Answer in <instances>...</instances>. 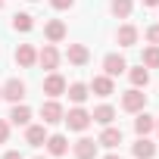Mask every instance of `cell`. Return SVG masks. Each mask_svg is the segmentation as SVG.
I'll use <instances>...</instances> for the list:
<instances>
[{"instance_id": "1", "label": "cell", "mask_w": 159, "mask_h": 159, "mask_svg": "<svg viewBox=\"0 0 159 159\" xmlns=\"http://www.w3.org/2000/svg\"><path fill=\"white\" fill-rule=\"evenodd\" d=\"M62 122H66V125H69L72 131H84V128H88V125H91L94 119H91V112H88V109L75 106V109H69V112L62 116Z\"/></svg>"}, {"instance_id": "2", "label": "cell", "mask_w": 159, "mask_h": 159, "mask_svg": "<svg viewBox=\"0 0 159 159\" xmlns=\"http://www.w3.org/2000/svg\"><path fill=\"white\" fill-rule=\"evenodd\" d=\"M143 106H147V94L140 88H131L128 94H122V109L125 112H140Z\"/></svg>"}, {"instance_id": "3", "label": "cell", "mask_w": 159, "mask_h": 159, "mask_svg": "<svg viewBox=\"0 0 159 159\" xmlns=\"http://www.w3.org/2000/svg\"><path fill=\"white\" fill-rule=\"evenodd\" d=\"M62 106L56 103V100H47V103H41V119L47 122V125H56V122H62Z\"/></svg>"}, {"instance_id": "4", "label": "cell", "mask_w": 159, "mask_h": 159, "mask_svg": "<svg viewBox=\"0 0 159 159\" xmlns=\"http://www.w3.org/2000/svg\"><path fill=\"white\" fill-rule=\"evenodd\" d=\"M0 94H3L7 100H13V103H19V100L25 97V81H19V78H10V81L3 84V91H0Z\"/></svg>"}, {"instance_id": "5", "label": "cell", "mask_w": 159, "mask_h": 159, "mask_svg": "<svg viewBox=\"0 0 159 159\" xmlns=\"http://www.w3.org/2000/svg\"><path fill=\"white\" fill-rule=\"evenodd\" d=\"M66 59H69L72 66H84V62L91 59V53H88V47H84V44H69V50H66Z\"/></svg>"}, {"instance_id": "6", "label": "cell", "mask_w": 159, "mask_h": 159, "mask_svg": "<svg viewBox=\"0 0 159 159\" xmlns=\"http://www.w3.org/2000/svg\"><path fill=\"white\" fill-rule=\"evenodd\" d=\"M44 94H50V97H59V94H66V78L62 75H47L44 78Z\"/></svg>"}, {"instance_id": "7", "label": "cell", "mask_w": 159, "mask_h": 159, "mask_svg": "<svg viewBox=\"0 0 159 159\" xmlns=\"http://www.w3.org/2000/svg\"><path fill=\"white\" fill-rule=\"evenodd\" d=\"M103 69H106V75H109V78H116V75H122V72L128 69V62H125L119 53H109V56L103 59Z\"/></svg>"}, {"instance_id": "8", "label": "cell", "mask_w": 159, "mask_h": 159, "mask_svg": "<svg viewBox=\"0 0 159 159\" xmlns=\"http://www.w3.org/2000/svg\"><path fill=\"white\" fill-rule=\"evenodd\" d=\"M75 156H78V159H94V156H97V140L81 137V140L75 143Z\"/></svg>"}, {"instance_id": "9", "label": "cell", "mask_w": 159, "mask_h": 159, "mask_svg": "<svg viewBox=\"0 0 159 159\" xmlns=\"http://www.w3.org/2000/svg\"><path fill=\"white\" fill-rule=\"evenodd\" d=\"M34 59H38L34 47H31V44H19V50H16V62H19L22 69H28V66H34Z\"/></svg>"}, {"instance_id": "10", "label": "cell", "mask_w": 159, "mask_h": 159, "mask_svg": "<svg viewBox=\"0 0 159 159\" xmlns=\"http://www.w3.org/2000/svg\"><path fill=\"white\" fill-rule=\"evenodd\" d=\"M97 143H103V147H109V150H112V147H119V143H122V128H112V125H106Z\"/></svg>"}, {"instance_id": "11", "label": "cell", "mask_w": 159, "mask_h": 159, "mask_svg": "<svg viewBox=\"0 0 159 159\" xmlns=\"http://www.w3.org/2000/svg\"><path fill=\"white\" fill-rule=\"evenodd\" d=\"M91 91H94L97 97H109V94H112V78H109V75H97L94 81H91Z\"/></svg>"}, {"instance_id": "12", "label": "cell", "mask_w": 159, "mask_h": 159, "mask_svg": "<svg viewBox=\"0 0 159 159\" xmlns=\"http://www.w3.org/2000/svg\"><path fill=\"white\" fill-rule=\"evenodd\" d=\"M38 59H41V66H44V69H56V66H59V53H56V47H53V44H47V47L38 53Z\"/></svg>"}, {"instance_id": "13", "label": "cell", "mask_w": 159, "mask_h": 159, "mask_svg": "<svg viewBox=\"0 0 159 159\" xmlns=\"http://www.w3.org/2000/svg\"><path fill=\"white\" fill-rule=\"evenodd\" d=\"M25 140H28V147H41V143H47V128H44V125H31V128L25 131Z\"/></svg>"}, {"instance_id": "14", "label": "cell", "mask_w": 159, "mask_h": 159, "mask_svg": "<svg viewBox=\"0 0 159 159\" xmlns=\"http://www.w3.org/2000/svg\"><path fill=\"white\" fill-rule=\"evenodd\" d=\"M131 150H134V156H137V159H153V156H156V143H153V140H147V137H140Z\"/></svg>"}, {"instance_id": "15", "label": "cell", "mask_w": 159, "mask_h": 159, "mask_svg": "<svg viewBox=\"0 0 159 159\" xmlns=\"http://www.w3.org/2000/svg\"><path fill=\"white\" fill-rule=\"evenodd\" d=\"M44 34H47V41H53V44H56V41H62V38H66V25H62L59 19H53V22H47V25H44Z\"/></svg>"}, {"instance_id": "16", "label": "cell", "mask_w": 159, "mask_h": 159, "mask_svg": "<svg viewBox=\"0 0 159 159\" xmlns=\"http://www.w3.org/2000/svg\"><path fill=\"white\" fill-rule=\"evenodd\" d=\"M153 128H156V119H153V116H147V112H140V116L134 119V131H137L140 137H147V134H150Z\"/></svg>"}, {"instance_id": "17", "label": "cell", "mask_w": 159, "mask_h": 159, "mask_svg": "<svg viewBox=\"0 0 159 159\" xmlns=\"http://www.w3.org/2000/svg\"><path fill=\"white\" fill-rule=\"evenodd\" d=\"M66 91H69V100H72V103H78V106H81V103L91 97V94H88V84H81V81H75V84H72V88H66Z\"/></svg>"}, {"instance_id": "18", "label": "cell", "mask_w": 159, "mask_h": 159, "mask_svg": "<svg viewBox=\"0 0 159 159\" xmlns=\"http://www.w3.org/2000/svg\"><path fill=\"white\" fill-rule=\"evenodd\" d=\"M91 119H94V122H100V125H112L116 109H112V106H97V109L91 112Z\"/></svg>"}, {"instance_id": "19", "label": "cell", "mask_w": 159, "mask_h": 159, "mask_svg": "<svg viewBox=\"0 0 159 159\" xmlns=\"http://www.w3.org/2000/svg\"><path fill=\"white\" fill-rule=\"evenodd\" d=\"M47 150H50L53 156H62V153L69 150V140H66L62 134H53V137H47Z\"/></svg>"}, {"instance_id": "20", "label": "cell", "mask_w": 159, "mask_h": 159, "mask_svg": "<svg viewBox=\"0 0 159 159\" xmlns=\"http://www.w3.org/2000/svg\"><path fill=\"white\" fill-rule=\"evenodd\" d=\"M13 28H16V31H31V28H34L31 13H16V16H13Z\"/></svg>"}, {"instance_id": "21", "label": "cell", "mask_w": 159, "mask_h": 159, "mask_svg": "<svg viewBox=\"0 0 159 159\" xmlns=\"http://www.w3.org/2000/svg\"><path fill=\"white\" fill-rule=\"evenodd\" d=\"M134 41H137V28L134 25H122L119 28V44L122 47H134Z\"/></svg>"}, {"instance_id": "22", "label": "cell", "mask_w": 159, "mask_h": 159, "mask_svg": "<svg viewBox=\"0 0 159 159\" xmlns=\"http://www.w3.org/2000/svg\"><path fill=\"white\" fill-rule=\"evenodd\" d=\"M28 119H31V109L16 103V106H13V112H10V122H13V125H28Z\"/></svg>"}, {"instance_id": "23", "label": "cell", "mask_w": 159, "mask_h": 159, "mask_svg": "<svg viewBox=\"0 0 159 159\" xmlns=\"http://www.w3.org/2000/svg\"><path fill=\"white\" fill-rule=\"evenodd\" d=\"M128 75H131V84H134V88H147V84H150V72H147V69H131Z\"/></svg>"}, {"instance_id": "24", "label": "cell", "mask_w": 159, "mask_h": 159, "mask_svg": "<svg viewBox=\"0 0 159 159\" xmlns=\"http://www.w3.org/2000/svg\"><path fill=\"white\" fill-rule=\"evenodd\" d=\"M109 10H112L119 19H128V16H131V0H112Z\"/></svg>"}, {"instance_id": "25", "label": "cell", "mask_w": 159, "mask_h": 159, "mask_svg": "<svg viewBox=\"0 0 159 159\" xmlns=\"http://www.w3.org/2000/svg\"><path fill=\"white\" fill-rule=\"evenodd\" d=\"M143 66H147V69H159V47H156V44L143 50Z\"/></svg>"}, {"instance_id": "26", "label": "cell", "mask_w": 159, "mask_h": 159, "mask_svg": "<svg viewBox=\"0 0 159 159\" xmlns=\"http://www.w3.org/2000/svg\"><path fill=\"white\" fill-rule=\"evenodd\" d=\"M72 3H75V0H50V7H53V10H69Z\"/></svg>"}, {"instance_id": "27", "label": "cell", "mask_w": 159, "mask_h": 159, "mask_svg": "<svg viewBox=\"0 0 159 159\" xmlns=\"http://www.w3.org/2000/svg\"><path fill=\"white\" fill-rule=\"evenodd\" d=\"M147 38H150L153 44H159V25H150V28H147Z\"/></svg>"}, {"instance_id": "28", "label": "cell", "mask_w": 159, "mask_h": 159, "mask_svg": "<svg viewBox=\"0 0 159 159\" xmlns=\"http://www.w3.org/2000/svg\"><path fill=\"white\" fill-rule=\"evenodd\" d=\"M7 137H10V125L0 119V143H7Z\"/></svg>"}, {"instance_id": "29", "label": "cell", "mask_w": 159, "mask_h": 159, "mask_svg": "<svg viewBox=\"0 0 159 159\" xmlns=\"http://www.w3.org/2000/svg\"><path fill=\"white\" fill-rule=\"evenodd\" d=\"M3 159H22V153H19V150H10V153H7Z\"/></svg>"}, {"instance_id": "30", "label": "cell", "mask_w": 159, "mask_h": 159, "mask_svg": "<svg viewBox=\"0 0 159 159\" xmlns=\"http://www.w3.org/2000/svg\"><path fill=\"white\" fill-rule=\"evenodd\" d=\"M143 7H159V0H143Z\"/></svg>"}, {"instance_id": "31", "label": "cell", "mask_w": 159, "mask_h": 159, "mask_svg": "<svg viewBox=\"0 0 159 159\" xmlns=\"http://www.w3.org/2000/svg\"><path fill=\"white\" fill-rule=\"evenodd\" d=\"M106 159H122V156H116V153H109V156H106Z\"/></svg>"}, {"instance_id": "32", "label": "cell", "mask_w": 159, "mask_h": 159, "mask_svg": "<svg viewBox=\"0 0 159 159\" xmlns=\"http://www.w3.org/2000/svg\"><path fill=\"white\" fill-rule=\"evenodd\" d=\"M0 10H3V0H0Z\"/></svg>"}, {"instance_id": "33", "label": "cell", "mask_w": 159, "mask_h": 159, "mask_svg": "<svg viewBox=\"0 0 159 159\" xmlns=\"http://www.w3.org/2000/svg\"><path fill=\"white\" fill-rule=\"evenodd\" d=\"M38 159H44V156H38Z\"/></svg>"}, {"instance_id": "34", "label": "cell", "mask_w": 159, "mask_h": 159, "mask_svg": "<svg viewBox=\"0 0 159 159\" xmlns=\"http://www.w3.org/2000/svg\"><path fill=\"white\" fill-rule=\"evenodd\" d=\"M156 131H159V125H156Z\"/></svg>"}, {"instance_id": "35", "label": "cell", "mask_w": 159, "mask_h": 159, "mask_svg": "<svg viewBox=\"0 0 159 159\" xmlns=\"http://www.w3.org/2000/svg\"><path fill=\"white\" fill-rule=\"evenodd\" d=\"M0 97H3V94H0Z\"/></svg>"}]
</instances>
